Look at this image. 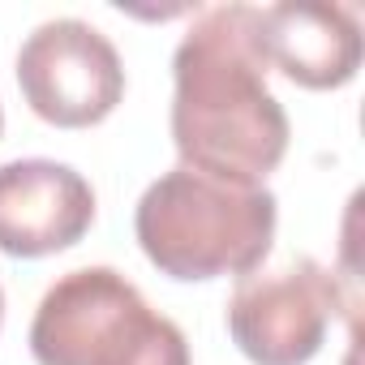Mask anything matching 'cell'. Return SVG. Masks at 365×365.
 Returning a JSON list of instances; mask_svg holds the SVG:
<instances>
[{
    "instance_id": "6da1fadb",
    "label": "cell",
    "mask_w": 365,
    "mask_h": 365,
    "mask_svg": "<svg viewBox=\"0 0 365 365\" xmlns=\"http://www.w3.org/2000/svg\"><path fill=\"white\" fill-rule=\"evenodd\" d=\"M288 138V112L267 86L258 9H202L172 56V146L180 168L258 190L284 163Z\"/></svg>"
},
{
    "instance_id": "7a4b0ae2",
    "label": "cell",
    "mask_w": 365,
    "mask_h": 365,
    "mask_svg": "<svg viewBox=\"0 0 365 365\" xmlns=\"http://www.w3.org/2000/svg\"><path fill=\"white\" fill-rule=\"evenodd\" d=\"M275 224L279 202L267 185H228L180 163L150 180L133 211L146 262L185 284L258 271L275 245Z\"/></svg>"
},
{
    "instance_id": "3957f363",
    "label": "cell",
    "mask_w": 365,
    "mask_h": 365,
    "mask_svg": "<svg viewBox=\"0 0 365 365\" xmlns=\"http://www.w3.org/2000/svg\"><path fill=\"white\" fill-rule=\"evenodd\" d=\"M31 356L39 365H190V339L120 271L78 267L43 292Z\"/></svg>"
},
{
    "instance_id": "277c9868",
    "label": "cell",
    "mask_w": 365,
    "mask_h": 365,
    "mask_svg": "<svg viewBox=\"0 0 365 365\" xmlns=\"http://www.w3.org/2000/svg\"><path fill=\"white\" fill-rule=\"evenodd\" d=\"M344 292L335 271L314 258L258 267L228 297V335L254 365H309L327 344Z\"/></svg>"
},
{
    "instance_id": "5b68a950",
    "label": "cell",
    "mask_w": 365,
    "mask_h": 365,
    "mask_svg": "<svg viewBox=\"0 0 365 365\" xmlns=\"http://www.w3.org/2000/svg\"><path fill=\"white\" fill-rule=\"evenodd\" d=\"M18 86L39 120L56 129H91L125 99V65L99 26L52 18L18 48Z\"/></svg>"
},
{
    "instance_id": "8992f818",
    "label": "cell",
    "mask_w": 365,
    "mask_h": 365,
    "mask_svg": "<svg viewBox=\"0 0 365 365\" xmlns=\"http://www.w3.org/2000/svg\"><path fill=\"white\" fill-rule=\"evenodd\" d=\"M95 224L91 180L56 159H14L0 168V254L48 258L73 250Z\"/></svg>"
},
{
    "instance_id": "52a82bcc",
    "label": "cell",
    "mask_w": 365,
    "mask_h": 365,
    "mask_svg": "<svg viewBox=\"0 0 365 365\" xmlns=\"http://www.w3.org/2000/svg\"><path fill=\"white\" fill-rule=\"evenodd\" d=\"M258 48L267 69H279L305 91H339L361 69V22L344 5H284L258 9Z\"/></svg>"
},
{
    "instance_id": "ba28073f",
    "label": "cell",
    "mask_w": 365,
    "mask_h": 365,
    "mask_svg": "<svg viewBox=\"0 0 365 365\" xmlns=\"http://www.w3.org/2000/svg\"><path fill=\"white\" fill-rule=\"evenodd\" d=\"M0 327H5V292H0Z\"/></svg>"
},
{
    "instance_id": "9c48e42d",
    "label": "cell",
    "mask_w": 365,
    "mask_h": 365,
    "mask_svg": "<svg viewBox=\"0 0 365 365\" xmlns=\"http://www.w3.org/2000/svg\"><path fill=\"white\" fill-rule=\"evenodd\" d=\"M0 129H5V112H0Z\"/></svg>"
}]
</instances>
